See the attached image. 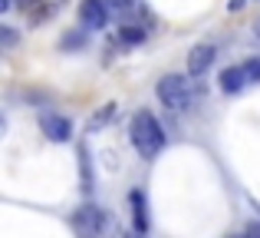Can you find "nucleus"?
Listing matches in <instances>:
<instances>
[{"instance_id":"nucleus-8","label":"nucleus","mask_w":260,"mask_h":238,"mask_svg":"<svg viewBox=\"0 0 260 238\" xmlns=\"http://www.w3.org/2000/svg\"><path fill=\"white\" fill-rule=\"evenodd\" d=\"M128 205H132V212H135V228L145 232V228H148V205H145V195H142L139 189L128 195Z\"/></svg>"},{"instance_id":"nucleus-16","label":"nucleus","mask_w":260,"mask_h":238,"mask_svg":"<svg viewBox=\"0 0 260 238\" xmlns=\"http://www.w3.org/2000/svg\"><path fill=\"white\" fill-rule=\"evenodd\" d=\"M234 238H250V235H234Z\"/></svg>"},{"instance_id":"nucleus-15","label":"nucleus","mask_w":260,"mask_h":238,"mask_svg":"<svg viewBox=\"0 0 260 238\" xmlns=\"http://www.w3.org/2000/svg\"><path fill=\"white\" fill-rule=\"evenodd\" d=\"M254 37L260 40V20H257V23H254Z\"/></svg>"},{"instance_id":"nucleus-9","label":"nucleus","mask_w":260,"mask_h":238,"mask_svg":"<svg viewBox=\"0 0 260 238\" xmlns=\"http://www.w3.org/2000/svg\"><path fill=\"white\" fill-rule=\"evenodd\" d=\"M112 116H115V103H106L99 113H95L92 119H89V133H99L106 122H112Z\"/></svg>"},{"instance_id":"nucleus-5","label":"nucleus","mask_w":260,"mask_h":238,"mask_svg":"<svg viewBox=\"0 0 260 238\" xmlns=\"http://www.w3.org/2000/svg\"><path fill=\"white\" fill-rule=\"evenodd\" d=\"M40 129H43L46 139L66 142V139H70V133H73V122L66 119V116H56V113H43V116H40Z\"/></svg>"},{"instance_id":"nucleus-6","label":"nucleus","mask_w":260,"mask_h":238,"mask_svg":"<svg viewBox=\"0 0 260 238\" xmlns=\"http://www.w3.org/2000/svg\"><path fill=\"white\" fill-rule=\"evenodd\" d=\"M217 50L211 43H198L194 50L188 53V76H201V73L211 70V63H214Z\"/></svg>"},{"instance_id":"nucleus-11","label":"nucleus","mask_w":260,"mask_h":238,"mask_svg":"<svg viewBox=\"0 0 260 238\" xmlns=\"http://www.w3.org/2000/svg\"><path fill=\"white\" fill-rule=\"evenodd\" d=\"M13 43H17V33H13L10 27H4V46H7V50H10Z\"/></svg>"},{"instance_id":"nucleus-7","label":"nucleus","mask_w":260,"mask_h":238,"mask_svg":"<svg viewBox=\"0 0 260 238\" xmlns=\"http://www.w3.org/2000/svg\"><path fill=\"white\" fill-rule=\"evenodd\" d=\"M244 86H247V73H244V66H228V70L221 73V90L228 93V96L241 93Z\"/></svg>"},{"instance_id":"nucleus-14","label":"nucleus","mask_w":260,"mask_h":238,"mask_svg":"<svg viewBox=\"0 0 260 238\" xmlns=\"http://www.w3.org/2000/svg\"><path fill=\"white\" fill-rule=\"evenodd\" d=\"M17 4H20V7H33V4H37V0H17Z\"/></svg>"},{"instance_id":"nucleus-17","label":"nucleus","mask_w":260,"mask_h":238,"mask_svg":"<svg viewBox=\"0 0 260 238\" xmlns=\"http://www.w3.org/2000/svg\"><path fill=\"white\" fill-rule=\"evenodd\" d=\"M135 238H139V235H135Z\"/></svg>"},{"instance_id":"nucleus-10","label":"nucleus","mask_w":260,"mask_h":238,"mask_svg":"<svg viewBox=\"0 0 260 238\" xmlns=\"http://www.w3.org/2000/svg\"><path fill=\"white\" fill-rule=\"evenodd\" d=\"M244 73H247V83H260V57L247 60V63H241Z\"/></svg>"},{"instance_id":"nucleus-4","label":"nucleus","mask_w":260,"mask_h":238,"mask_svg":"<svg viewBox=\"0 0 260 238\" xmlns=\"http://www.w3.org/2000/svg\"><path fill=\"white\" fill-rule=\"evenodd\" d=\"M109 0H83L79 4V20L86 30H102L109 23Z\"/></svg>"},{"instance_id":"nucleus-12","label":"nucleus","mask_w":260,"mask_h":238,"mask_svg":"<svg viewBox=\"0 0 260 238\" xmlns=\"http://www.w3.org/2000/svg\"><path fill=\"white\" fill-rule=\"evenodd\" d=\"M247 235H250V238H260V222H257V225H250V228H247Z\"/></svg>"},{"instance_id":"nucleus-1","label":"nucleus","mask_w":260,"mask_h":238,"mask_svg":"<svg viewBox=\"0 0 260 238\" xmlns=\"http://www.w3.org/2000/svg\"><path fill=\"white\" fill-rule=\"evenodd\" d=\"M128 139H132L135 152L142 155L145 162L158 159V152L165 149V129H161V122L152 116L148 110H139L128 122Z\"/></svg>"},{"instance_id":"nucleus-13","label":"nucleus","mask_w":260,"mask_h":238,"mask_svg":"<svg viewBox=\"0 0 260 238\" xmlns=\"http://www.w3.org/2000/svg\"><path fill=\"white\" fill-rule=\"evenodd\" d=\"M244 4H247V0H231V4H228V7H231V10H241V7H244Z\"/></svg>"},{"instance_id":"nucleus-3","label":"nucleus","mask_w":260,"mask_h":238,"mask_svg":"<svg viewBox=\"0 0 260 238\" xmlns=\"http://www.w3.org/2000/svg\"><path fill=\"white\" fill-rule=\"evenodd\" d=\"M73 225H76L79 238H102V232L109 228V215L95 205H83L73 215Z\"/></svg>"},{"instance_id":"nucleus-2","label":"nucleus","mask_w":260,"mask_h":238,"mask_svg":"<svg viewBox=\"0 0 260 238\" xmlns=\"http://www.w3.org/2000/svg\"><path fill=\"white\" fill-rule=\"evenodd\" d=\"M155 93H158V103L172 113H184L191 106V86H188V80L178 76V73L161 76L158 86H155Z\"/></svg>"}]
</instances>
